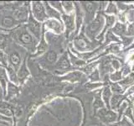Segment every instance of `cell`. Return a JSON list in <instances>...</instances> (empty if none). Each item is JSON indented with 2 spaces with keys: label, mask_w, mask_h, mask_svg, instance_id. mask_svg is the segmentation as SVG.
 <instances>
[{
  "label": "cell",
  "mask_w": 134,
  "mask_h": 126,
  "mask_svg": "<svg viewBox=\"0 0 134 126\" xmlns=\"http://www.w3.org/2000/svg\"><path fill=\"white\" fill-rule=\"evenodd\" d=\"M3 97H4V94H3V88L1 87V85H0V102H1V99Z\"/></svg>",
  "instance_id": "484cf974"
},
{
  "label": "cell",
  "mask_w": 134,
  "mask_h": 126,
  "mask_svg": "<svg viewBox=\"0 0 134 126\" xmlns=\"http://www.w3.org/2000/svg\"><path fill=\"white\" fill-rule=\"evenodd\" d=\"M45 57H46V60H47L50 63H54L57 61V53L54 51V50H49L45 55Z\"/></svg>",
  "instance_id": "e0dca14e"
},
{
  "label": "cell",
  "mask_w": 134,
  "mask_h": 126,
  "mask_svg": "<svg viewBox=\"0 0 134 126\" xmlns=\"http://www.w3.org/2000/svg\"><path fill=\"white\" fill-rule=\"evenodd\" d=\"M0 126H9V124L8 122H4V123L0 124Z\"/></svg>",
  "instance_id": "4316f807"
},
{
  "label": "cell",
  "mask_w": 134,
  "mask_h": 126,
  "mask_svg": "<svg viewBox=\"0 0 134 126\" xmlns=\"http://www.w3.org/2000/svg\"><path fill=\"white\" fill-rule=\"evenodd\" d=\"M105 117L107 118L108 121H112V120H114V119H115L116 114H114V113H107Z\"/></svg>",
  "instance_id": "7402d4cb"
},
{
  "label": "cell",
  "mask_w": 134,
  "mask_h": 126,
  "mask_svg": "<svg viewBox=\"0 0 134 126\" xmlns=\"http://www.w3.org/2000/svg\"><path fill=\"white\" fill-rule=\"evenodd\" d=\"M19 94V88L17 87V85L12 83L10 82H8V86H7V92H6V95L5 98L7 100H11L13 98H14L15 97Z\"/></svg>",
  "instance_id": "9c48e42d"
},
{
  "label": "cell",
  "mask_w": 134,
  "mask_h": 126,
  "mask_svg": "<svg viewBox=\"0 0 134 126\" xmlns=\"http://www.w3.org/2000/svg\"><path fill=\"white\" fill-rule=\"evenodd\" d=\"M56 68L59 70H65L70 67V62L68 61V58L66 56H63L60 58V60L57 61L55 64Z\"/></svg>",
  "instance_id": "9a60e30c"
},
{
  "label": "cell",
  "mask_w": 134,
  "mask_h": 126,
  "mask_svg": "<svg viewBox=\"0 0 134 126\" xmlns=\"http://www.w3.org/2000/svg\"><path fill=\"white\" fill-rule=\"evenodd\" d=\"M13 36L19 45L26 48L29 51L34 52L36 50L39 41L29 33L26 25L19 26L18 29H16L13 34Z\"/></svg>",
  "instance_id": "6da1fadb"
},
{
  "label": "cell",
  "mask_w": 134,
  "mask_h": 126,
  "mask_svg": "<svg viewBox=\"0 0 134 126\" xmlns=\"http://www.w3.org/2000/svg\"><path fill=\"white\" fill-rule=\"evenodd\" d=\"M0 63L4 66L5 67L8 66V56L7 55L4 53L3 50H2L1 49H0Z\"/></svg>",
  "instance_id": "ac0fdd59"
},
{
  "label": "cell",
  "mask_w": 134,
  "mask_h": 126,
  "mask_svg": "<svg viewBox=\"0 0 134 126\" xmlns=\"http://www.w3.org/2000/svg\"><path fill=\"white\" fill-rule=\"evenodd\" d=\"M7 70V73H8V77L9 82L15 84V85H18L19 84V79H18V74H17V71L11 65L8 64V66L6 67Z\"/></svg>",
  "instance_id": "4fadbf2b"
},
{
  "label": "cell",
  "mask_w": 134,
  "mask_h": 126,
  "mask_svg": "<svg viewBox=\"0 0 134 126\" xmlns=\"http://www.w3.org/2000/svg\"><path fill=\"white\" fill-rule=\"evenodd\" d=\"M31 14L40 23L45 22L48 19L44 3L35 1L31 3Z\"/></svg>",
  "instance_id": "7a4b0ae2"
},
{
  "label": "cell",
  "mask_w": 134,
  "mask_h": 126,
  "mask_svg": "<svg viewBox=\"0 0 134 126\" xmlns=\"http://www.w3.org/2000/svg\"><path fill=\"white\" fill-rule=\"evenodd\" d=\"M44 27H47L48 29H51L54 33L60 34L63 31V25L60 20L54 19H49L44 24Z\"/></svg>",
  "instance_id": "5b68a950"
},
{
  "label": "cell",
  "mask_w": 134,
  "mask_h": 126,
  "mask_svg": "<svg viewBox=\"0 0 134 126\" xmlns=\"http://www.w3.org/2000/svg\"><path fill=\"white\" fill-rule=\"evenodd\" d=\"M10 41V36L4 32L0 31V49L5 50L8 48V45Z\"/></svg>",
  "instance_id": "5bb4252c"
},
{
  "label": "cell",
  "mask_w": 134,
  "mask_h": 126,
  "mask_svg": "<svg viewBox=\"0 0 134 126\" xmlns=\"http://www.w3.org/2000/svg\"><path fill=\"white\" fill-rule=\"evenodd\" d=\"M109 96H110V92H109L108 89H106V90H105V92H104V98L106 99L107 102L108 101V97Z\"/></svg>",
  "instance_id": "cb8c5ba5"
},
{
  "label": "cell",
  "mask_w": 134,
  "mask_h": 126,
  "mask_svg": "<svg viewBox=\"0 0 134 126\" xmlns=\"http://www.w3.org/2000/svg\"><path fill=\"white\" fill-rule=\"evenodd\" d=\"M14 113H15V114H16V116L17 117H19V116H21V114L23 113V109H22V108H21L20 106H18V107H16L15 108H14Z\"/></svg>",
  "instance_id": "44dd1931"
},
{
  "label": "cell",
  "mask_w": 134,
  "mask_h": 126,
  "mask_svg": "<svg viewBox=\"0 0 134 126\" xmlns=\"http://www.w3.org/2000/svg\"><path fill=\"white\" fill-rule=\"evenodd\" d=\"M2 123H4V122H2V121H0V124H2Z\"/></svg>",
  "instance_id": "f1b7e54d"
},
{
  "label": "cell",
  "mask_w": 134,
  "mask_h": 126,
  "mask_svg": "<svg viewBox=\"0 0 134 126\" xmlns=\"http://www.w3.org/2000/svg\"><path fill=\"white\" fill-rule=\"evenodd\" d=\"M8 64L14 67L15 71H19L22 62H21V56L18 52L14 51L10 53V55L8 57Z\"/></svg>",
  "instance_id": "52a82bcc"
},
{
  "label": "cell",
  "mask_w": 134,
  "mask_h": 126,
  "mask_svg": "<svg viewBox=\"0 0 134 126\" xmlns=\"http://www.w3.org/2000/svg\"><path fill=\"white\" fill-rule=\"evenodd\" d=\"M81 77V73L80 72H72L68 74L65 77V79L71 80V81H75V80H79L80 77Z\"/></svg>",
  "instance_id": "d6986e66"
},
{
  "label": "cell",
  "mask_w": 134,
  "mask_h": 126,
  "mask_svg": "<svg viewBox=\"0 0 134 126\" xmlns=\"http://www.w3.org/2000/svg\"><path fill=\"white\" fill-rule=\"evenodd\" d=\"M0 121H2V122H12V119H9V118H7L6 116H3V115H2L1 113H0Z\"/></svg>",
  "instance_id": "603a6c76"
},
{
  "label": "cell",
  "mask_w": 134,
  "mask_h": 126,
  "mask_svg": "<svg viewBox=\"0 0 134 126\" xmlns=\"http://www.w3.org/2000/svg\"><path fill=\"white\" fill-rule=\"evenodd\" d=\"M13 18L19 23L26 22L29 19V10L26 6H20L13 12Z\"/></svg>",
  "instance_id": "277c9868"
},
{
  "label": "cell",
  "mask_w": 134,
  "mask_h": 126,
  "mask_svg": "<svg viewBox=\"0 0 134 126\" xmlns=\"http://www.w3.org/2000/svg\"><path fill=\"white\" fill-rule=\"evenodd\" d=\"M26 27L28 29V30L29 31V33H30L38 41H40L42 33H43L41 30V24L34 18L31 14V13L29 15Z\"/></svg>",
  "instance_id": "3957f363"
},
{
  "label": "cell",
  "mask_w": 134,
  "mask_h": 126,
  "mask_svg": "<svg viewBox=\"0 0 134 126\" xmlns=\"http://www.w3.org/2000/svg\"><path fill=\"white\" fill-rule=\"evenodd\" d=\"M107 20H108V24L110 25V24H111L113 21H114V18L111 16H109V17H107Z\"/></svg>",
  "instance_id": "d4e9b609"
},
{
  "label": "cell",
  "mask_w": 134,
  "mask_h": 126,
  "mask_svg": "<svg viewBox=\"0 0 134 126\" xmlns=\"http://www.w3.org/2000/svg\"><path fill=\"white\" fill-rule=\"evenodd\" d=\"M17 74H18V79H19V84H23L25 80H26L29 75H30V72H29V70L27 67V64H26V59H24V61L22 62L19 71H17Z\"/></svg>",
  "instance_id": "8992f818"
},
{
  "label": "cell",
  "mask_w": 134,
  "mask_h": 126,
  "mask_svg": "<svg viewBox=\"0 0 134 126\" xmlns=\"http://www.w3.org/2000/svg\"><path fill=\"white\" fill-rule=\"evenodd\" d=\"M8 82H9V81H8L7 70L4 68L3 66H0V85H1V87L3 88L4 97H5V95H6L7 86H8Z\"/></svg>",
  "instance_id": "30bf717a"
},
{
  "label": "cell",
  "mask_w": 134,
  "mask_h": 126,
  "mask_svg": "<svg viewBox=\"0 0 134 126\" xmlns=\"http://www.w3.org/2000/svg\"><path fill=\"white\" fill-rule=\"evenodd\" d=\"M63 20L65 24V26L67 28V30L68 31H71L74 28V18L73 15H63Z\"/></svg>",
  "instance_id": "2e32d148"
},
{
  "label": "cell",
  "mask_w": 134,
  "mask_h": 126,
  "mask_svg": "<svg viewBox=\"0 0 134 126\" xmlns=\"http://www.w3.org/2000/svg\"><path fill=\"white\" fill-rule=\"evenodd\" d=\"M19 23L18 21H16L13 17L11 16H5L2 19L1 21V28L3 29H8L16 27L17 25H19Z\"/></svg>",
  "instance_id": "ba28073f"
},
{
  "label": "cell",
  "mask_w": 134,
  "mask_h": 126,
  "mask_svg": "<svg viewBox=\"0 0 134 126\" xmlns=\"http://www.w3.org/2000/svg\"><path fill=\"white\" fill-rule=\"evenodd\" d=\"M44 4L46 14H47L48 18L54 19H57V20L60 19V14L56 9H54V8H52L49 5V3L47 2H44Z\"/></svg>",
  "instance_id": "8fae6325"
},
{
  "label": "cell",
  "mask_w": 134,
  "mask_h": 126,
  "mask_svg": "<svg viewBox=\"0 0 134 126\" xmlns=\"http://www.w3.org/2000/svg\"><path fill=\"white\" fill-rule=\"evenodd\" d=\"M47 49H48V44L44 39V34L43 32L40 38V40L39 41V43H38V45L36 47V50H35L36 53L35 54V56H39V55L44 53L46 50H47Z\"/></svg>",
  "instance_id": "7c38bea8"
},
{
  "label": "cell",
  "mask_w": 134,
  "mask_h": 126,
  "mask_svg": "<svg viewBox=\"0 0 134 126\" xmlns=\"http://www.w3.org/2000/svg\"><path fill=\"white\" fill-rule=\"evenodd\" d=\"M0 31H5V29H2L1 27H0Z\"/></svg>",
  "instance_id": "83f0119b"
},
{
  "label": "cell",
  "mask_w": 134,
  "mask_h": 126,
  "mask_svg": "<svg viewBox=\"0 0 134 126\" xmlns=\"http://www.w3.org/2000/svg\"><path fill=\"white\" fill-rule=\"evenodd\" d=\"M62 5H63V7L65 8V9L67 12H70L71 9L73 8V4H72V3H70V2H63Z\"/></svg>",
  "instance_id": "ffe728a7"
}]
</instances>
